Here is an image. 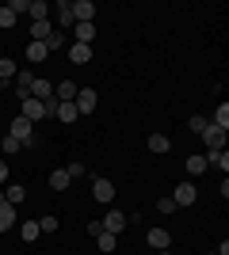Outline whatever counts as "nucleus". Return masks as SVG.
Listing matches in <instances>:
<instances>
[{
	"label": "nucleus",
	"instance_id": "28",
	"mask_svg": "<svg viewBox=\"0 0 229 255\" xmlns=\"http://www.w3.org/2000/svg\"><path fill=\"white\" fill-rule=\"evenodd\" d=\"M65 46H69V38H65V31H57V27H54V34H50V38H46V50L54 53V50H65Z\"/></svg>",
	"mask_w": 229,
	"mask_h": 255
},
{
	"label": "nucleus",
	"instance_id": "36",
	"mask_svg": "<svg viewBox=\"0 0 229 255\" xmlns=\"http://www.w3.org/2000/svg\"><path fill=\"white\" fill-rule=\"evenodd\" d=\"M99 233H103V225H99V221H88V236H92V240H96Z\"/></svg>",
	"mask_w": 229,
	"mask_h": 255
},
{
	"label": "nucleus",
	"instance_id": "3",
	"mask_svg": "<svg viewBox=\"0 0 229 255\" xmlns=\"http://www.w3.org/2000/svg\"><path fill=\"white\" fill-rule=\"evenodd\" d=\"M176 202V210H184V206H195V198H199V191H195V183L191 179H184V183H176V191L168 194Z\"/></svg>",
	"mask_w": 229,
	"mask_h": 255
},
{
	"label": "nucleus",
	"instance_id": "17",
	"mask_svg": "<svg viewBox=\"0 0 229 255\" xmlns=\"http://www.w3.org/2000/svg\"><path fill=\"white\" fill-rule=\"evenodd\" d=\"M57 19H54V27L57 31H69V27H73V11H69V0H61V4H57Z\"/></svg>",
	"mask_w": 229,
	"mask_h": 255
},
{
	"label": "nucleus",
	"instance_id": "7",
	"mask_svg": "<svg viewBox=\"0 0 229 255\" xmlns=\"http://www.w3.org/2000/svg\"><path fill=\"white\" fill-rule=\"evenodd\" d=\"M226 133H229V129H222V126H214V122H207L199 137L207 141V149H226Z\"/></svg>",
	"mask_w": 229,
	"mask_h": 255
},
{
	"label": "nucleus",
	"instance_id": "11",
	"mask_svg": "<svg viewBox=\"0 0 229 255\" xmlns=\"http://www.w3.org/2000/svg\"><path fill=\"white\" fill-rule=\"evenodd\" d=\"M54 34V19H31V42H46Z\"/></svg>",
	"mask_w": 229,
	"mask_h": 255
},
{
	"label": "nucleus",
	"instance_id": "30",
	"mask_svg": "<svg viewBox=\"0 0 229 255\" xmlns=\"http://www.w3.org/2000/svg\"><path fill=\"white\" fill-rule=\"evenodd\" d=\"M0 149H4V156H15V152H23V145L15 137H8V133H4V141H0Z\"/></svg>",
	"mask_w": 229,
	"mask_h": 255
},
{
	"label": "nucleus",
	"instance_id": "8",
	"mask_svg": "<svg viewBox=\"0 0 229 255\" xmlns=\"http://www.w3.org/2000/svg\"><path fill=\"white\" fill-rule=\"evenodd\" d=\"M99 225H103V233H115V236H119V233H126V213H122V210H107Z\"/></svg>",
	"mask_w": 229,
	"mask_h": 255
},
{
	"label": "nucleus",
	"instance_id": "18",
	"mask_svg": "<svg viewBox=\"0 0 229 255\" xmlns=\"http://www.w3.org/2000/svg\"><path fill=\"white\" fill-rule=\"evenodd\" d=\"M54 118H57V122H65V126H73L80 115H76V107H73V103H57V107H54Z\"/></svg>",
	"mask_w": 229,
	"mask_h": 255
},
{
	"label": "nucleus",
	"instance_id": "5",
	"mask_svg": "<svg viewBox=\"0 0 229 255\" xmlns=\"http://www.w3.org/2000/svg\"><path fill=\"white\" fill-rule=\"evenodd\" d=\"M92 198L103 202V206H111V202H115V183L103 179V175H96V179H92Z\"/></svg>",
	"mask_w": 229,
	"mask_h": 255
},
{
	"label": "nucleus",
	"instance_id": "9",
	"mask_svg": "<svg viewBox=\"0 0 229 255\" xmlns=\"http://www.w3.org/2000/svg\"><path fill=\"white\" fill-rule=\"evenodd\" d=\"M145 240H149V252H168L172 248V233L168 229H149Z\"/></svg>",
	"mask_w": 229,
	"mask_h": 255
},
{
	"label": "nucleus",
	"instance_id": "24",
	"mask_svg": "<svg viewBox=\"0 0 229 255\" xmlns=\"http://www.w3.org/2000/svg\"><path fill=\"white\" fill-rule=\"evenodd\" d=\"M210 122H214V126H222V129H229V103H214Z\"/></svg>",
	"mask_w": 229,
	"mask_h": 255
},
{
	"label": "nucleus",
	"instance_id": "32",
	"mask_svg": "<svg viewBox=\"0 0 229 255\" xmlns=\"http://www.w3.org/2000/svg\"><path fill=\"white\" fill-rule=\"evenodd\" d=\"M27 8H31V0H8V11L15 15V19H19V15H23Z\"/></svg>",
	"mask_w": 229,
	"mask_h": 255
},
{
	"label": "nucleus",
	"instance_id": "20",
	"mask_svg": "<svg viewBox=\"0 0 229 255\" xmlns=\"http://www.w3.org/2000/svg\"><path fill=\"white\" fill-rule=\"evenodd\" d=\"M145 145H149V152H157V156H164V152L172 149V141L164 137V133H149V141H145Z\"/></svg>",
	"mask_w": 229,
	"mask_h": 255
},
{
	"label": "nucleus",
	"instance_id": "6",
	"mask_svg": "<svg viewBox=\"0 0 229 255\" xmlns=\"http://www.w3.org/2000/svg\"><path fill=\"white\" fill-rule=\"evenodd\" d=\"M69 11H73V23H96V4L92 0H73Z\"/></svg>",
	"mask_w": 229,
	"mask_h": 255
},
{
	"label": "nucleus",
	"instance_id": "19",
	"mask_svg": "<svg viewBox=\"0 0 229 255\" xmlns=\"http://www.w3.org/2000/svg\"><path fill=\"white\" fill-rule=\"evenodd\" d=\"M23 198H27V187H23V183H8V191H4V202H8V206H19Z\"/></svg>",
	"mask_w": 229,
	"mask_h": 255
},
{
	"label": "nucleus",
	"instance_id": "23",
	"mask_svg": "<svg viewBox=\"0 0 229 255\" xmlns=\"http://www.w3.org/2000/svg\"><path fill=\"white\" fill-rule=\"evenodd\" d=\"M96 244H99V252H103V255H115V248H119V236H115V233H99V236H96Z\"/></svg>",
	"mask_w": 229,
	"mask_h": 255
},
{
	"label": "nucleus",
	"instance_id": "15",
	"mask_svg": "<svg viewBox=\"0 0 229 255\" xmlns=\"http://www.w3.org/2000/svg\"><path fill=\"white\" fill-rule=\"evenodd\" d=\"M46 57H50V50H46V42H27V61H31L34 69H38V65H42Z\"/></svg>",
	"mask_w": 229,
	"mask_h": 255
},
{
	"label": "nucleus",
	"instance_id": "39",
	"mask_svg": "<svg viewBox=\"0 0 229 255\" xmlns=\"http://www.w3.org/2000/svg\"><path fill=\"white\" fill-rule=\"evenodd\" d=\"M0 96H4V84H0Z\"/></svg>",
	"mask_w": 229,
	"mask_h": 255
},
{
	"label": "nucleus",
	"instance_id": "27",
	"mask_svg": "<svg viewBox=\"0 0 229 255\" xmlns=\"http://www.w3.org/2000/svg\"><path fill=\"white\" fill-rule=\"evenodd\" d=\"M27 15H31V19H50V4H46V0H31Z\"/></svg>",
	"mask_w": 229,
	"mask_h": 255
},
{
	"label": "nucleus",
	"instance_id": "34",
	"mask_svg": "<svg viewBox=\"0 0 229 255\" xmlns=\"http://www.w3.org/2000/svg\"><path fill=\"white\" fill-rule=\"evenodd\" d=\"M157 210L161 213H176V202L168 198V194H161V198H157Z\"/></svg>",
	"mask_w": 229,
	"mask_h": 255
},
{
	"label": "nucleus",
	"instance_id": "38",
	"mask_svg": "<svg viewBox=\"0 0 229 255\" xmlns=\"http://www.w3.org/2000/svg\"><path fill=\"white\" fill-rule=\"evenodd\" d=\"M0 183H8V160H0Z\"/></svg>",
	"mask_w": 229,
	"mask_h": 255
},
{
	"label": "nucleus",
	"instance_id": "22",
	"mask_svg": "<svg viewBox=\"0 0 229 255\" xmlns=\"http://www.w3.org/2000/svg\"><path fill=\"white\" fill-rule=\"evenodd\" d=\"M11 225H19V217H15V206H0V233H8Z\"/></svg>",
	"mask_w": 229,
	"mask_h": 255
},
{
	"label": "nucleus",
	"instance_id": "1",
	"mask_svg": "<svg viewBox=\"0 0 229 255\" xmlns=\"http://www.w3.org/2000/svg\"><path fill=\"white\" fill-rule=\"evenodd\" d=\"M54 107H57V99H19V118H27V122H31V126H38V122H42V118H50L54 115Z\"/></svg>",
	"mask_w": 229,
	"mask_h": 255
},
{
	"label": "nucleus",
	"instance_id": "10",
	"mask_svg": "<svg viewBox=\"0 0 229 255\" xmlns=\"http://www.w3.org/2000/svg\"><path fill=\"white\" fill-rule=\"evenodd\" d=\"M27 96H31V99H42V103H46V99H54V84H50L46 76H34L31 88H27Z\"/></svg>",
	"mask_w": 229,
	"mask_h": 255
},
{
	"label": "nucleus",
	"instance_id": "29",
	"mask_svg": "<svg viewBox=\"0 0 229 255\" xmlns=\"http://www.w3.org/2000/svg\"><path fill=\"white\" fill-rule=\"evenodd\" d=\"M57 229H61V221H57L54 213H46V217H38V233H46V236H50V233H57Z\"/></svg>",
	"mask_w": 229,
	"mask_h": 255
},
{
	"label": "nucleus",
	"instance_id": "21",
	"mask_svg": "<svg viewBox=\"0 0 229 255\" xmlns=\"http://www.w3.org/2000/svg\"><path fill=\"white\" fill-rule=\"evenodd\" d=\"M15 73H19V65L11 61V57H0V84H11Z\"/></svg>",
	"mask_w": 229,
	"mask_h": 255
},
{
	"label": "nucleus",
	"instance_id": "12",
	"mask_svg": "<svg viewBox=\"0 0 229 255\" xmlns=\"http://www.w3.org/2000/svg\"><path fill=\"white\" fill-rule=\"evenodd\" d=\"M65 50H69V61L73 65H88L92 61V46H84V42H69Z\"/></svg>",
	"mask_w": 229,
	"mask_h": 255
},
{
	"label": "nucleus",
	"instance_id": "33",
	"mask_svg": "<svg viewBox=\"0 0 229 255\" xmlns=\"http://www.w3.org/2000/svg\"><path fill=\"white\" fill-rule=\"evenodd\" d=\"M69 179H80V175H88V168H84V164H80V160H73V164H69Z\"/></svg>",
	"mask_w": 229,
	"mask_h": 255
},
{
	"label": "nucleus",
	"instance_id": "31",
	"mask_svg": "<svg viewBox=\"0 0 229 255\" xmlns=\"http://www.w3.org/2000/svg\"><path fill=\"white\" fill-rule=\"evenodd\" d=\"M207 122H210L207 115H191V118H187V129H191V133H203V126H207Z\"/></svg>",
	"mask_w": 229,
	"mask_h": 255
},
{
	"label": "nucleus",
	"instance_id": "14",
	"mask_svg": "<svg viewBox=\"0 0 229 255\" xmlns=\"http://www.w3.org/2000/svg\"><path fill=\"white\" fill-rule=\"evenodd\" d=\"M92 38H96V23H73V42L92 46Z\"/></svg>",
	"mask_w": 229,
	"mask_h": 255
},
{
	"label": "nucleus",
	"instance_id": "26",
	"mask_svg": "<svg viewBox=\"0 0 229 255\" xmlns=\"http://www.w3.org/2000/svg\"><path fill=\"white\" fill-rule=\"evenodd\" d=\"M19 240L23 244H34V240H38V221H23L19 225Z\"/></svg>",
	"mask_w": 229,
	"mask_h": 255
},
{
	"label": "nucleus",
	"instance_id": "37",
	"mask_svg": "<svg viewBox=\"0 0 229 255\" xmlns=\"http://www.w3.org/2000/svg\"><path fill=\"white\" fill-rule=\"evenodd\" d=\"M207 255H229V240H222V244L214 248V252H207Z\"/></svg>",
	"mask_w": 229,
	"mask_h": 255
},
{
	"label": "nucleus",
	"instance_id": "2",
	"mask_svg": "<svg viewBox=\"0 0 229 255\" xmlns=\"http://www.w3.org/2000/svg\"><path fill=\"white\" fill-rule=\"evenodd\" d=\"M8 137H15L23 149H34V145H38V129H34L27 118L15 115V118H11V126H8Z\"/></svg>",
	"mask_w": 229,
	"mask_h": 255
},
{
	"label": "nucleus",
	"instance_id": "4",
	"mask_svg": "<svg viewBox=\"0 0 229 255\" xmlns=\"http://www.w3.org/2000/svg\"><path fill=\"white\" fill-rule=\"evenodd\" d=\"M76 107V115H96V107H99V96H96V88H80L73 99Z\"/></svg>",
	"mask_w": 229,
	"mask_h": 255
},
{
	"label": "nucleus",
	"instance_id": "25",
	"mask_svg": "<svg viewBox=\"0 0 229 255\" xmlns=\"http://www.w3.org/2000/svg\"><path fill=\"white\" fill-rule=\"evenodd\" d=\"M184 168H187V175H203V171H207V156H195V152H191V156L184 160Z\"/></svg>",
	"mask_w": 229,
	"mask_h": 255
},
{
	"label": "nucleus",
	"instance_id": "16",
	"mask_svg": "<svg viewBox=\"0 0 229 255\" xmlns=\"http://www.w3.org/2000/svg\"><path fill=\"white\" fill-rule=\"evenodd\" d=\"M69 187H73V179H69V171L65 168H57V171H50V191H69Z\"/></svg>",
	"mask_w": 229,
	"mask_h": 255
},
{
	"label": "nucleus",
	"instance_id": "40",
	"mask_svg": "<svg viewBox=\"0 0 229 255\" xmlns=\"http://www.w3.org/2000/svg\"><path fill=\"white\" fill-rule=\"evenodd\" d=\"M149 255H161V252H149Z\"/></svg>",
	"mask_w": 229,
	"mask_h": 255
},
{
	"label": "nucleus",
	"instance_id": "13",
	"mask_svg": "<svg viewBox=\"0 0 229 255\" xmlns=\"http://www.w3.org/2000/svg\"><path fill=\"white\" fill-rule=\"evenodd\" d=\"M207 168H218L222 175L229 171V152L226 149H207Z\"/></svg>",
	"mask_w": 229,
	"mask_h": 255
},
{
	"label": "nucleus",
	"instance_id": "35",
	"mask_svg": "<svg viewBox=\"0 0 229 255\" xmlns=\"http://www.w3.org/2000/svg\"><path fill=\"white\" fill-rule=\"evenodd\" d=\"M0 27H4V31H11V27H15V15H11L8 8H0Z\"/></svg>",
	"mask_w": 229,
	"mask_h": 255
}]
</instances>
